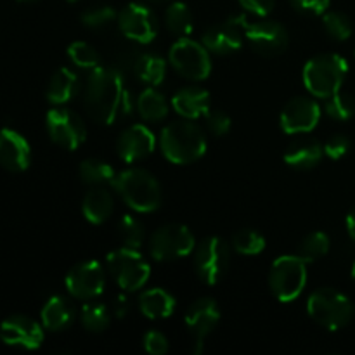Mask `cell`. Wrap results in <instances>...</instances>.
Returning <instances> with one entry per match:
<instances>
[{"mask_svg":"<svg viewBox=\"0 0 355 355\" xmlns=\"http://www.w3.org/2000/svg\"><path fill=\"white\" fill-rule=\"evenodd\" d=\"M83 104L87 113L97 123L111 125L121 116H127L132 110V103L121 73L104 66L90 69L83 92Z\"/></svg>","mask_w":355,"mask_h":355,"instance_id":"6da1fadb","label":"cell"},{"mask_svg":"<svg viewBox=\"0 0 355 355\" xmlns=\"http://www.w3.org/2000/svg\"><path fill=\"white\" fill-rule=\"evenodd\" d=\"M163 156L173 165H189L207 153V137L193 120H179L166 125L159 134Z\"/></svg>","mask_w":355,"mask_h":355,"instance_id":"7a4b0ae2","label":"cell"},{"mask_svg":"<svg viewBox=\"0 0 355 355\" xmlns=\"http://www.w3.org/2000/svg\"><path fill=\"white\" fill-rule=\"evenodd\" d=\"M113 187L128 208L139 214L155 211L162 205V187L156 177L144 168H128L116 175Z\"/></svg>","mask_w":355,"mask_h":355,"instance_id":"3957f363","label":"cell"},{"mask_svg":"<svg viewBox=\"0 0 355 355\" xmlns=\"http://www.w3.org/2000/svg\"><path fill=\"white\" fill-rule=\"evenodd\" d=\"M349 73V62L340 54H319L304 68L305 89L319 99H328L342 90Z\"/></svg>","mask_w":355,"mask_h":355,"instance_id":"277c9868","label":"cell"},{"mask_svg":"<svg viewBox=\"0 0 355 355\" xmlns=\"http://www.w3.org/2000/svg\"><path fill=\"white\" fill-rule=\"evenodd\" d=\"M307 312L314 322L329 331L345 328L354 318V305L347 295L333 288H319L309 297Z\"/></svg>","mask_w":355,"mask_h":355,"instance_id":"5b68a950","label":"cell"},{"mask_svg":"<svg viewBox=\"0 0 355 355\" xmlns=\"http://www.w3.org/2000/svg\"><path fill=\"white\" fill-rule=\"evenodd\" d=\"M307 260L300 255H283L269 270V286L274 297L283 304L297 300L307 284Z\"/></svg>","mask_w":355,"mask_h":355,"instance_id":"8992f818","label":"cell"},{"mask_svg":"<svg viewBox=\"0 0 355 355\" xmlns=\"http://www.w3.org/2000/svg\"><path fill=\"white\" fill-rule=\"evenodd\" d=\"M106 262L110 274L116 281L118 286L128 293L141 290L151 276V267L148 260L135 248L123 246L120 250H114L107 253Z\"/></svg>","mask_w":355,"mask_h":355,"instance_id":"52a82bcc","label":"cell"},{"mask_svg":"<svg viewBox=\"0 0 355 355\" xmlns=\"http://www.w3.org/2000/svg\"><path fill=\"white\" fill-rule=\"evenodd\" d=\"M168 61L180 76L193 82L207 80L211 73L210 51L203 42H196L189 37H182L170 47Z\"/></svg>","mask_w":355,"mask_h":355,"instance_id":"ba28073f","label":"cell"},{"mask_svg":"<svg viewBox=\"0 0 355 355\" xmlns=\"http://www.w3.org/2000/svg\"><path fill=\"white\" fill-rule=\"evenodd\" d=\"M196 239L182 224H166L153 232L149 239V253L158 262H172L193 253Z\"/></svg>","mask_w":355,"mask_h":355,"instance_id":"9c48e42d","label":"cell"},{"mask_svg":"<svg viewBox=\"0 0 355 355\" xmlns=\"http://www.w3.org/2000/svg\"><path fill=\"white\" fill-rule=\"evenodd\" d=\"M229 263L231 248L225 239L210 236L194 248V269L205 284H217L227 272Z\"/></svg>","mask_w":355,"mask_h":355,"instance_id":"30bf717a","label":"cell"},{"mask_svg":"<svg viewBox=\"0 0 355 355\" xmlns=\"http://www.w3.org/2000/svg\"><path fill=\"white\" fill-rule=\"evenodd\" d=\"M47 132L49 137L52 139L54 144L59 148L75 151L85 142L87 139V127L82 118L75 111L68 107H52L47 113Z\"/></svg>","mask_w":355,"mask_h":355,"instance_id":"8fae6325","label":"cell"},{"mask_svg":"<svg viewBox=\"0 0 355 355\" xmlns=\"http://www.w3.org/2000/svg\"><path fill=\"white\" fill-rule=\"evenodd\" d=\"M118 28L137 44H149L158 37L159 24L156 14L144 3L132 2L118 12Z\"/></svg>","mask_w":355,"mask_h":355,"instance_id":"7c38bea8","label":"cell"},{"mask_svg":"<svg viewBox=\"0 0 355 355\" xmlns=\"http://www.w3.org/2000/svg\"><path fill=\"white\" fill-rule=\"evenodd\" d=\"M248 24L250 21L245 14H236V16L227 17L224 23L215 24L205 31L203 45L214 54H232L243 47Z\"/></svg>","mask_w":355,"mask_h":355,"instance_id":"4fadbf2b","label":"cell"},{"mask_svg":"<svg viewBox=\"0 0 355 355\" xmlns=\"http://www.w3.org/2000/svg\"><path fill=\"white\" fill-rule=\"evenodd\" d=\"M66 290L78 300H94L106 286V270L97 260H85L73 267L66 276Z\"/></svg>","mask_w":355,"mask_h":355,"instance_id":"5bb4252c","label":"cell"},{"mask_svg":"<svg viewBox=\"0 0 355 355\" xmlns=\"http://www.w3.org/2000/svg\"><path fill=\"white\" fill-rule=\"evenodd\" d=\"M245 37L253 51L266 58H276V55L283 54L290 44V35H288L286 28L272 19H260L250 23Z\"/></svg>","mask_w":355,"mask_h":355,"instance_id":"9a60e30c","label":"cell"},{"mask_svg":"<svg viewBox=\"0 0 355 355\" xmlns=\"http://www.w3.org/2000/svg\"><path fill=\"white\" fill-rule=\"evenodd\" d=\"M321 106L312 97L298 96L284 104L279 125L286 134H307L318 127L321 120Z\"/></svg>","mask_w":355,"mask_h":355,"instance_id":"2e32d148","label":"cell"},{"mask_svg":"<svg viewBox=\"0 0 355 355\" xmlns=\"http://www.w3.org/2000/svg\"><path fill=\"white\" fill-rule=\"evenodd\" d=\"M187 329L196 338V349L194 354H201L203 350V340L217 328L220 321V307L214 298H198L186 312Z\"/></svg>","mask_w":355,"mask_h":355,"instance_id":"e0dca14e","label":"cell"},{"mask_svg":"<svg viewBox=\"0 0 355 355\" xmlns=\"http://www.w3.org/2000/svg\"><path fill=\"white\" fill-rule=\"evenodd\" d=\"M0 340L6 345L35 350L44 342V329L35 319L26 315H10L0 324Z\"/></svg>","mask_w":355,"mask_h":355,"instance_id":"ac0fdd59","label":"cell"},{"mask_svg":"<svg viewBox=\"0 0 355 355\" xmlns=\"http://www.w3.org/2000/svg\"><path fill=\"white\" fill-rule=\"evenodd\" d=\"M156 137L146 125L135 123L125 128L116 141V153L123 162L134 163L148 158L156 149Z\"/></svg>","mask_w":355,"mask_h":355,"instance_id":"d6986e66","label":"cell"},{"mask_svg":"<svg viewBox=\"0 0 355 355\" xmlns=\"http://www.w3.org/2000/svg\"><path fill=\"white\" fill-rule=\"evenodd\" d=\"M30 142L12 128L0 130V165L9 172H24L30 166Z\"/></svg>","mask_w":355,"mask_h":355,"instance_id":"ffe728a7","label":"cell"},{"mask_svg":"<svg viewBox=\"0 0 355 355\" xmlns=\"http://www.w3.org/2000/svg\"><path fill=\"white\" fill-rule=\"evenodd\" d=\"M172 107L186 120L205 118L210 111V92L203 87H184L173 94Z\"/></svg>","mask_w":355,"mask_h":355,"instance_id":"44dd1931","label":"cell"},{"mask_svg":"<svg viewBox=\"0 0 355 355\" xmlns=\"http://www.w3.org/2000/svg\"><path fill=\"white\" fill-rule=\"evenodd\" d=\"M324 146L314 139H300L288 146L284 151V163L295 170H311L321 163Z\"/></svg>","mask_w":355,"mask_h":355,"instance_id":"7402d4cb","label":"cell"},{"mask_svg":"<svg viewBox=\"0 0 355 355\" xmlns=\"http://www.w3.org/2000/svg\"><path fill=\"white\" fill-rule=\"evenodd\" d=\"M114 200L107 186H94L87 191L82 201V211L87 220L94 225H101L111 217Z\"/></svg>","mask_w":355,"mask_h":355,"instance_id":"603a6c76","label":"cell"},{"mask_svg":"<svg viewBox=\"0 0 355 355\" xmlns=\"http://www.w3.org/2000/svg\"><path fill=\"white\" fill-rule=\"evenodd\" d=\"M139 309L142 315L153 321L166 319L175 311V298L163 288H149L139 297Z\"/></svg>","mask_w":355,"mask_h":355,"instance_id":"cb8c5ba5","label":"cell"},{"mask_svg":"<svg viewBox=\"0 0 355 355\" xmlns=\"http://www.w3.org/2000/svg\"><path fill=\"white\" fill-rule=\"evenodd\" d=\"M42 326L49 331H62L71 326L75 319V309L64 297H51L42 307Z\"/></svg>","mask_w":355,"mask_h":355,"instance_id":"d4e9b609","label":"cell"},{"mask_svg":"<svg viewBox=\"0 0 355 355\" xmlns=\"http://www.w3.org/2000/svg\"><path fill=\"white\" fill-rule=\"evenodd\" d=\"M80 80L75 71L69 68H59L58 71L52 75L51 82L47 85V101L54 106H62V104L69 103L73 97L78 94Z\"/></svg>","mask_w":355,"mask_h":355,"instance_id":"484cf974","label":"cell"},{"mask_svg":"<svg viewBox=\"0 0 355 355\" xmlns=\"http://www.w3.org/2000/svg\"><path fill=\"white\" fill-rule=\"evenodd\" d=\"M135 75L142 83L149 87L162 85L166 76V62L162 55L146 52L135 61Z\"/></svg>","mask_w":355,"mask_h":355,"instance_id":"4316f807","label":"cell"},{"mask_svg":"<svg viewBox=\"0 0 355 355\" xmlns=\"http://www.w3.org/2000/svg\"><path fill=\"white\" fill-rule=\"evenodd\" d=\"M137 111L142 120L146 121H162L168 116L170 104L168 99L162 92L155 90L153 87L142 90L137 99Z\"/></svg>","mask_w":355,"mask_h":355,"instance_id":"83f0119b","label":"cell"},{"mask_svg":"<svg viewBox=\"0 0 355 355\" xmlns=\"http://www.w3.org/2000/svg\"><path fill=\"white\" fill-rule=\"evenodd\" d=\"M118 173L114 172L113 166L110 163L103 162V159L89 158L82 162L80 165V179L90 187L94 186H113L116 180Z\"/></svg>","mask_w":355,"mask_h":355,"instance_id":"f1b7e54d","label":"cell"},{"mask_svg":"<svg viewBox=\"0 0 355 355\" xmlns=\"http://www.w3.org/2000/svg\"><path fill=\"white\" fill-rule=\"evenodd\" d=\"M165 24L170 33H173L175 37H189L194 28L193 12L184 2L170 3L165 10Z\"/></svg>","mask_w":355,"mask_h":355,"instance_id":"f546056e","label":"cell"},{"mask_svg":"<svg viewBox=\"0 0 355 355\" xmlns=\"http://www.w3.org/2000/svg\"><path fill=\"white\" fill-rule=\"evenodd\" d=\"M80 319H82L83 328L90 333H103L111 322V315L107 307L97 300L85 302V305L82 307Z\"/></svg>","mask_w":355,"mask_h":355,"instance_id":"4dcf8cb0","label":"cell"},{"mask_svg":"<svg viewBox=\"0 0 355 355\" xmlns=\"http://www.w3.org/2000/svg\"><path fill=\"white\" fill-rule=\"evenodd\" d=\"M329 246H331V241H329V236L326 232H311L302 239L300 246H298V255L307 262H314L329 252Z\"/></svg>","mask_w":355,"mask_h":355,"instance_id":"1f68e13d","label":"cell"},{"mask_svg":"<svg viewBox=\"0 0 355 355\" xmlns=\"http://www.w3.org/2000/svg\"><path fill=\"white\" fill-rule=\"evenodd\" d=\"M324 111L328 116H331L333 120L338 121H347L355 114V97L349 92H342L338 90L336 94H333L331 97L326 99Z\"/></svg>","mask_w":355,"mask_h":355,"instance_id":"d6a6232c","label":"cell"},{"mask_svg":"<svg viewBox=\"0 0 355 355\" xmlns=\"http://www.w3.org/2000/svg\"><path fill=\"white\" fill-rule=\"evenodd\" d=\"M118 234H120V239L121 243H123V246H127V248H135V250L141 248L146 238V231L142 222L130 214L121 217L120 224H118Z\"/></svg>","mask_w":355,"mask_h":355,"instance_id":"836d02e7","label":"cell"},{"mask_svg":"<svg viewBox=\"0 0 355 355\" xmlns=\"http://www.w3.org/2000/svg\"><path fill=\"white\" fill-rule=\"evenodd\" d=\"M232 246L241 255H259L266 250V238L255 229H241L232 236Z\"/></svg>","mask_w":355,"mask_h":355,"instance_id":"e575fe53","label":"cell"},{"mask_svg":"<svg viewBox=\"0 0 355 355\" xmlns=\"http://www.w3.org/2000/svg\"><path fill=\"white\" fill-rule=\"evenodd\" d=\"M322 24H324L326 33L338 42L349 40L354 30L349 16H345L343 12H336V10H328L322 14Z\"/></svg>","mask_w":355,"mask_h":355,"instance_id":"d590c367","label":"cell"},{"mask_svg":"<svg viewBox=\"0 0 355 355\" xmlns=\"http://www.w3.org/2000/svg\"><path fill=\"white\" fill-rule=\"evenodd\" d=\"M68 55L73 64L83 69H94L101 66L99 52L87 42H73L68 47Z\"/></svg>","mask_w":355,"mask_h":355,"instance_id":"8d00e7d4","label":"cell"},{"mask_svg":"<svg viewBox=\"0 0 355 355\" xmlns=\"http://www.w3.org/2000/svg\"><path fill=\"white\" fill-rule=\"evenodd\" d=\"M82 24L90 30H101V28L110 26L111 23L118 19V12L111 6H97L90 7L82 14Z\"/></svg>","mask_w":355,"mask_h":355,"instance_id":"74e56055","label":"cell"},{"mask_svg":"<svg viewBox=\"0 0 355 355\" xmlns=\"http://www.w3.org/2000/svg\"><path fill=\"white\" fill-rule=\"evenodd\" d=\"M205 121H207L208 130L214 135H225L229 130H231V116H229L225 111L220 110H210L205 116Z\"/></svg>","mask_w":355,"mask_h":355,"instance_id":"f35d334b","label":"cell"},{"mask_svg":"<svg viewBox=\"0 0 355 355\" xmlns=\"http://www.w3.org/2000/svg\"><path fill=\"white\" fill-rule=\"evenodd\" d=\"M293 9L305 16H322L328 12L331 0H290Z\"/></svg>","mask_w":355,"mask_h":355,"instance_id":"ab89813d","label":"cell"},{"mask_svg":"<svg viewBox=\"0 0 355 355\" xmlns=\"http://www.w3.org/2000/svg\"><path fill=\"white\" fill-rule=\"evenodd\" d=\"M144 350L151 355H163L168 352V340L159 331H148L144 335Z\"/></svg>","mask_w":355,"mask_h":355,"instance_id":"60d3db41","label":"cell"},{"mask_svg":"<svg viewBox=\"0 0 355 355\" xmlns=\"http://www.w3.org/2000/svg\"><path fill=\"white\" fill-rule=\"evenodd\" d=\"M350 139L345 135H333L324 144V155L331 159H340L349 153Z\"/></svg>","mask_w":355,"mask_h":355,"instance_id":"b9f144b4","label":"cell"},{"mask_svg":"<svg viewBox=\"0 0 355 355\" xmlns=\"http://www.w3.org/2000/svg\"><path fill=\"white\" fill-rule=\"evenodd\" d=\"M243 9L250 14H255L259 17H266L272 12L276 0H239Z\"/></svg>","mask_w":355,"mask_h":355,"instance_id":"7bdbcfd3","label":"cell"},{"mask_svg":"<svg viewBox=\"0 0 355 355\" xmlns=\"http://www.w3.org/2000/svg\"><path fill=\"white\" fill-rule=\"evenodd\" d=\"M347 231H349V236L355 241V207L347 215Z\"/></svg>","mask_w":355,"mask_h":355,"instance_id":"ee69618b","label":"cell"},{"mask_svg":"<svg viewBox=\"0 0 355 355\" xmlns=\"http://www.w3.org/2000/svg\"><path fill=\"white\" fill-rule=\"evenodd\" d=\"M127 311H128L127 298H125V297H118V300H116V314H118V318H121V315L127 314Z\"/></svg>","mask_w":355,"mask_h":355,"instance_id":"f6af8a7d","label":"cell"},{"mask_svg":"<svg viewBox=\"0 0 355 355\" xmlns=\"http://www.w3.org/2000/svg\"><path fill=\"white\" fill-rule=\"evenodd\" d=\"M350 276H352L354 279H355V262L352 263V270H350Z\"/></svg>","mask_w":355,"mask_h":355,"instance_id":"bcb514c9","label":"cell"},{"mask_svg":"<svg viewBox=\"0 0 355 355\" xmlns=\"http://www.w3.org/2000/svg\"><path fill=\"white\" fill-rule=\"evenodd\" d=\"M19 2H26V3H33V2H38V0H19Z\"/></svg>","mask_w":355,"mask_h":355,"instance_id":"7dc6e473","label":"cell"},{"mask_svg":"<svg viewBox=\"0 0 355 355\" xmlns=\"http://www.w3.org/2000/svg\"><path fill=\"white\" fill-rule=\"evenodd\" d=\"M153 2H159V0H153Z\"/></svg>","mask_w":355,"mask_h":355,"instance_id":"c3c4849f","label":"cell"},{"mask_svg":"<svg viewBox=\"0 0 355 355\" xmlns=\"http://www.w3.org/2000/svg\"><path fill=\"white\" fill-rule=\"evenodd\" d=\"M69 2H75V0H69Z\"/></svg>","mask_w":355,"mask_h":355,"instance_id":"681fc988","label":"cell"}]
</instances>
